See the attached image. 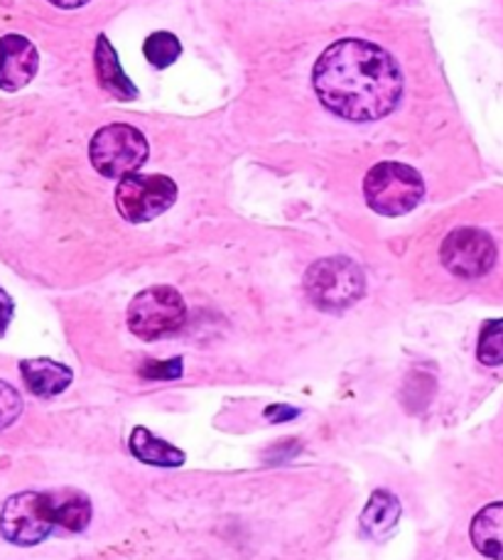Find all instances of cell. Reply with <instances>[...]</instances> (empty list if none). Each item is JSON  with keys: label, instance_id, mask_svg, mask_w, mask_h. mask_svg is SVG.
Listing matches in <instances>:
<instances>
[{"label": "cell", "instance_id": "obj_1", "mask_svg": "<svg viewBox=\"0 0 503 560\" xmlns=\"http://www.w3.org/2000/svg\"><path fill=\"white\" fill-rule=\"evenodd\" d=\"M312 86L327 112L366 124L396 112L402 96V72L384 47L349 37L321 52L312 72Z\"/></svg>", "mask_w": 503, "mask_h": 560}, {"label": "cell", "instance_id": "obj_2", "mask_svg": "<svg viewBox=\"0 0 503 560\" xmlns=\"http://www.w3.org/2000/svg\"><path fill=\"white\" fill-rule=\"evenodd\" d=\"M305 290L312 305L327 310V313H339V310H347L364 298L366 278L351 258H319L317 264L309 266Z\"/></svg>", "mask_w": 503, "mask_h": 560}, {"label": "cell", "instance_id": "obj_3", "mask_svg": "<svg viewBox=\"0 0 503 560\" xmlns=\"http://www.w3.org/2000/svg\"><path fill=\"white\" fill-rule=\"evenodd\" d=\"M366 205L376 214L400 217L416 209L425 197V183L412 170L402 163H378L369 170L364 179Z\"/></svg>", "mask_w": 503, "mask_h": 560}, {"label": "cell", "instance_id": "obj_4", "mask_svg": "<svg viewBox=\"0 0 503 560\" xmlns=\"http://www.w3.org/2000/svg\"><path fill=\"white\" fill-rule=\"evenodd\" d=\"M150 145L138 128L128 124H110L98 128L89 145V158L98 175L104 177H128L136 175L145 165Z\"/></svg>", "mask_w": 503, "mask_h": 560}, {"label": "cell", "instance_id": "obj_5", "mask_svg": "<svg viewBox=\"0 0 503 560\" xmlns=\"http://www.w3.org/2000/svg\"><path fill=\"white\" fill-rule=\"evenodd\" d=\"M57 526L52 492H20L0 512V534L15 546L43 544Z\"/></svg>", "mask_w": 503, "mask_h": 560}, {"label": "cell", "instance_id": "obj_6", "mask_svg": "<svg viewBox=\"0 0 503 560\" xmlns=\"http://www.w3.org/2000/svg\"><path fill=\"white\" fill-rule=\"evenodd\" d=\"M187 319V305L183 295L169 285L148 288L133 298L128 307V327L136 337L155 342L175 335Z\"/></svg>", "mask_w": 503, "mask_h": 560}, {"label": "cell", "instance_id": "obj_7", "mask_svg": "<svg viewBox=\"0 0 503 560\" xmlns=\"http://www.w3.org/2000/svg\"><path fill=\"white\" fill-rule=\"evenodd\" d=\"M177 199L175 179L167 175H128L116 187V209L130 224L153 222Z\"/></svg>", "mask_w": 503, "mask_h": 560}, {"label": "cell", "instance_id": "obj_8", "mask_svg": "<svg viewBox=\"0 0 503 560\" xmlns=\"http://www.w3.org/2000/svg\"><path fill=\"white\" fill-rule=\"evenodd\" d=\"M496 244L487 232L475 226H459L445 236L440 246L442 266L457 278H481L496 264Z\"/></svg>", "mask_w": 503, "mask_h": 560}, {"label": "cell", "instance_id": "obj_9", "mask_svg": "<svg viewBox=\"0 0 503 560\" xmlns=\"http://www.w3.org/2000/svg\"><path fill=\"white\" fill-rule=\"evenodd\" d=\"M39 67L37 47L23 35L0 37V89L17 92L33 82Z\"/></svg>", "mask_w": 503, "mask_h": 560}, {"label": "cell", "instance_id": "obj_10", "mask_svg": "<svg viewBox=\"0 0 503 560\" xmlns=\"http://www.w3.org/2000/svg\"><path fill=\"white\" fill-rule=\"evenodd\" d=\"M20 374H23L27 392L39 398H55L74 382L72 369L52 362V359H25L20 364Z\"/></svg>", "mask_w": 503, "mask_h": 560}, {"label": "cell", "instance_id": "obj_11", "mask_svg": "<svg viewBox=\"0 0 503 560\" xmlns=\"http://www.w3.org/2000/svg\"><path fill=\"white\" fill-rule=\"evenodd\" d=\"M400 512L402 509L396 494H390L388 489H376L359 518L361 536L371 538V541H386L398 524Z\"/></svg>", "mask_w": 503, "mask_h": 560}, {"label": "cell", "instance_id": "obj_12", "mask_svg": "<svg viewBox=\"0 0 503 560\" xmlns=\"http://www.w3.org/2000/svg\"><path fill=\"white\" fill-rule=\"evenodd\" d=\"M94 65H96L98 84L104 92L120 98V102H130V98L138 96L136 84L126 77L124 67H120V62H118L116 49L108 43L106 35H98V39H96Z\"/></svg>", "mask_w": 503, "mask_h": 560}, {"label": "cell", "instance_id": "obj_13", "mask_svg": "<svg viewBox=\"0 0 503 560\" xmlns=\"http://www.w3.org/2000/svg\"><path fill=\"white\" fill-rule=\"evenodd\" d=\"M471 544L481 556L503 560V502L481 509L471 522Z\"/></svg>", "mask_w": 503, "mask_h": 560}, {"label": "cell", "instance_id": "obj_14", "mask_svg": "<svg viewBox=\"0 0 503 560\" xmlns=\"http://www.w3.org/2000/svg\"><path fill=\"white\" fill-rule=\"evenodd\" d=\"M130 453L136 459L155 467H179L185 465V453L175 445L165 443L163 438L150 433L148 428H136L130 433Z\"/></svg>", "mask_w": 503, "mask_h": 560}, {"label": "cell", "instance_id": "obj_15", "mask_svg": "<svg viewBox=\"0 0 503 560\" xmlns=\"http://www.w3.org/2000/svg\"><path fill=\"white\" fill-rule=\"evenodd\" d=\"M52 499L59 528L72 534L84 532L89 522H92V502H89V497L77 492V489H57V492H52Z\"/></svg>", "mask_w": 503, "mask_h": 560}, {"label": "cell", "instance_id": "obj_16", "mask_svg": "<svg viewBox=\"0 0 503 560\" xmlns=\"http://www.w3.org/2000/svg\"><path fill=\"white\" fill-rule=\"evenodd\" d=\"M143 52L155 69H167L183 55V45H179V39L173 33H153L145 39Z\"/></svg>", "mask_w": 503, "mask_h": 560}, {"label": "cell", "instance_id": "obj_17", "mask_svg": "<svg viewBox=\"0 0 503 560\" xmlns=\"http://www.w3.org/2000/svg\"><path fill=\"white\" fill-rule=\"evenodd\" d=\"M477 357L481 364L501 366L503 364V319H491L481 327Z\"/></svg>", "mask_w": 503, "mask_h": 560}, {"label": "cell", "instance_id": "obj_18", "mask_svg": "<svg viewBox=\"0 0 503 560\" xmlns=\"http://www.w3.org/2000/svg\"><path fill=\"white\" fill-rule=\"evenodd\" d=\"M20 413H23V398L13 386L0 382V430L13 425Z\"/></svg>", "mask_w": 503, "mask_h": 560}, {"label": "cell", "instance_id": "obj_19", "mask_svg": "<svg viewBox=\"0 0 503 560\" xmlns=\"http://www.w3.org/2000/svg\"><path fill=\"white\" fill-rule=\"evenodd\" d=\"M143 378H179L183 376V359H169V362H148L140 369Z\"/></svg>", "mask_w": 503, "mask_h": 560}, {"label": "cell", "instance_id": "obj_20", "mask_svg": "<svg viewBox=\"0 0 503 560\" xmlns=\"http://www.w3.org/2000/svg\"><path fill=\"white\" fill-rule=\"evenodd\" d=\"M15 313V305H13V298H10L3 288H0V337L8 332V325L10 319H13Z\"/></svg>", "mask_w": 503, "mask_h": 560}, {"label": "cell", "instance_id": "obj_21", "mask_svg": "<svg viewBox=\"0 0 503 560\" xmlns=\"http://www.w3.org/2000/svg\"><path fill=\"white\" fill-rule=\"evenodd\" d=\"M297 416H300L297 408H290V406H283V404H273V406L266 408V418L273 420V423H285V420H293Z\"/></svg>", "mask_w": 503, "mask_h": 560}, {"label": "cell", "instance_id": "obj_22", "mask_svg": "<svg viewBox=\"0 0 503 560\" xmlns=\"http://www.w3.org/2000/svg\"><path fill=\"white\" fill-rule=\"evenodd\" d=\"M49 3L57 5V8H65V10H74V8L86 5L89 0H49Z\"/></svg>", "mask_w": 503, "mask_h": 560}]
</instances>
